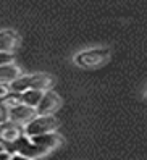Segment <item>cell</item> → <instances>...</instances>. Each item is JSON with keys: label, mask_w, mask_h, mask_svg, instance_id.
<instances>
[{"label": "cell", "mask_w": 147, "mask_h": 160, "mask_svg": "<svg viewBox=\"0 0 147 160\" xmlns=\"http://www.w3.org/2000/svg\"><path fill=\"white\" fill-rule=\"evenodd\" d=\"M2 150H3V146H2V142H0V152H2Z\"/></svg>", "instance_id": "cell-16"}, {"label": "cell", "mask_w": 147, "mask_h": 160, "mask_svg": "<svg viewBox=\"0 0 147 160\" xmlns=\"http://www.w3.org/2000/svg\"><path fill=\"white\" fill-rule=\"evenodd\" d=\"M0 102L3 103V107H5L7 110H10L12 107H16L18 103H21V99H20V94L7 91L5 96H3V97H0Z\"/></svg>", "instance_id": "cell-11"}, {"label": "cell", "mask_w": 147, "mask_h": 160, "mask_svg": "<svg viewBox=\"0 0 147 160\" xmlns=\"http://www.w3.org/2000/svg\"><path fill=\"white\" fill-rule=\"evenodd\" d=\"M8 160H32V158H27V157L20 155V154H10V158Z\"/></svg>", "instance_id": "cell-14"}, {"label": "cell", "mask_w": 147, "mask_h": 160, "mask_svg": "<svg viewBox=\"0 0 147 160\" xmlns=\"http://www.w3.org/2000/svg\"><path fill=\"white\" fill-rule=\"evenodd\" d=\"M8 158H10V154L2 150V152H0V160H8Z\"/></svg>", "instance_id": "cell-15"}, {"label": "cell", "mask_w": 147, "mask_h": 160, "mask_svg": "<svg viewBox=\"0 0 147 160\" xmlns=\"http://www.w3.org/2000/svg\"><path fill=\"white\" fill-rule=\"evenodd\" d=\"M13 62V53H7V52H0V67L7 63Z\"/></svg>", "instance_id": "cell-12"}, {"label": "cell", "mask_w": 147, "mask_h": 160, "mask_svg": "<svg viewBox=\"0 0 147 160\" xmlns=\"http://www.w3.org/2000/svg\"><path fill=\"white\" fill-rule=\"evenodd\" d=\"M23 134H24V129L21 125H16L10 120L0 123V142H2V146L8 144V142H13L15 139H18Z\"/></svg>", "instance_id": "cell-5"}, {"label": "cell", "mask_w": 147, "mask_h": 160, "mask_svg": "<svg viewBox=\"0 0 147 160\" xmlns=\"http://www.w3.org/2000/svg\"><path fill=\"white\" fill-rule=\"evenodd\" d=\"M57 128H58V120L53 115H36L31 121H27L23 126L24 134L27 138L45 134V133H53Z\"/></svg>", "instance_id": "cell-1"}, {"label": "cell", "mask_w": 147, "mask_h": 160, "mask_svg": "<svg viewBox=\"0 0 147 160\" xmlns=\"http://www.w3.org/2000/svg\"><path fill=\"white\" fill-rule=\"evenodd\" d=\"M42 91H37V89H27V91H23L20 92V99H21V103H24V105L27 107H32L36 108L37 107L39 100L42 99Z\"/></svg>", "instance_id": "cell-10"}, {"label": "cell", "mask_w": 147, "mask_h": 160, "mask_svg": "<svg viewBox=\"0 0 147 160\" xmlns=\"http://www.w3.org/2000/svg\"><path fill=\"white\" fill-rule=\"evenodd\" d=\"M53 78L50 74H29V89H37V91H50L53 88Z\"/></svg>", "instance_id": "cell-8"}, {"label": "cell", "mask_w": 147, "mask_h": 160, "mask_svg": "<svg viewBox=\"0 0 147 160\" xmlns=\"http://www.w3.org/2000/svg\"><path fill=\"white\" fill-rule=\"evenodd\" d=\"M110 58V52L107 49H92L84 50L76 55V63L82 68H97Z\"/></svg>", "instance_id": "cell-2"}, {"label": "cell", "mask_w": 147, "mask_h": 160, "mask_svg": "<svg viewBox=\"0 0 147 160\" xmlns=\"http://www.w3.org/2000/svg\"><path fill=\"white\" fill-rule=\"evenodd\" d=\"M7 120H8V110L3 107V103L0 102V123H3Z\"/></svg>", "instance_id": "cell-13"}, {"label": "cell", "mask_w": 147, "mask_h": 160, "mask_svg": "<svg viewBox=\"0 0 147 160\" xmlns=\"http://www.w3.org/2000/svg\"><path fill=\"white\" fill-rule=\"evenodd\" d=\"M60 107V97L52 91H45L42 94V99L39 100L37 107H36V113L37 115H53Z\"/></svg>", "instance_id": "cell-3"}, {"label": "cell", "mask_w": 147, "mask_h": 160, "mask_svg": "<svg viewBox=\"0 0 147 160\" xmlns=\"http://www.w3.org/2000/svg\"><path fill=\"white\" fill-rule=\"evenodd\" d=\"M20 76H21V70H20V67H16L13 62L0 67V84H3V86H8V84L13 82Z\"/></svg>", "instance_id": "cell-9"}, {"label": "cell", "mask_w": 147, "mask_h": 160, "mask_svg": "<svg viewBox=\"0 0 147 160\" xmlns=\"http://www.w3.org/2000/svg\"><path fill=\"white\" fill-rule=\"evenodd\" d=\"M36 146H39L41 149H44L45 152H50L55 147H58L61 144V138L55 133H45V134H39V136H31L29 138Z\"/></svg>", "instance_id": "cell-6"}, {"label": "cell", "mask_w": 147, "mask_h": 160, "mask_svg": "<svg viewBox=\"0 0 147 160\" xmlns=\"http://www.w3.org/2000/svg\"><path fill=\"white\" fill-rule=\"evenodd\" d=\"M20 47V36L12 29L0 31V52L13 53Z\"/></svg>", "instance_id": "cell-7"}, {"label": "cell", "mask_w": 147, "mask_h": 160, "mask_svg": "<svg viewBox=\"0 0 147 160\" xmlns=\"http://www.w3.org/2000/svg\"><path fill=\"white\" fill-rule=\"evenodd\" d=\"M36 115H37L36 113V108L27 107L24 103H18L16 107H12L8 110V120L16 125H21V126H24L27 121H31Z\"/></svg>", "instance_id": "cell-4"}]
</instances>
